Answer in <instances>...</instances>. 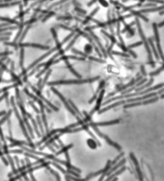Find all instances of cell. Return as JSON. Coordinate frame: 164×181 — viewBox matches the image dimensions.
Segmentation results:
<instances>
[{
	"mask_svg": "<svg viewBox=\"0 0 164 181\" xmlns=\"http://www.w3.org/2000/svg\"><path fill=\"white\" fill-rule=\"evenodd\" d=\"M101 77H91V79H62V80H56V82H50L47 83L48 85L53 86V85H70V84H83V83H91L94 82L96 80H99Z\"/></svg>",
	"mask_w": 164,
	"mask_h": 181,
	"instance_id": "1",
	"label": "cell"
},
{
	"mask_svg": "<svg viewBox=\"0 0 164 181\" xmlns=\"http://www.w3.org/2000/svg\"><path fill=\"white\" fill-rule=\"evenodd\" d=\"M135 23H136V25H137L138 32H139L140 37H141V39H142V43H143V45L145 46V48H146V50H147L148 58H149V64H151V65H152L153 67H154V62H153V53H152V50H151L149 44H148V40H147L146 36H145L142 27H141V24H140V22H139V19H138V18L135 19Z\"/></svg>",
	"mask_w": 164,
	"mask_h": 181,
	"instance_id": "2",
	"label": "cell"
},
{
	"mask_svg": "<svg viewBox=\"0 0 164 181\" xmlns=\"http://www.w3.org/2000/svg\"><path fill=\"white\" fill-rule=\"evenodd\" d=\"M11 104L13 105V111H14V112H15V117H17L18 119V122H19V125H20V128H21V130H22V132H23V134L25 135V137H26V140H27V141L30 144H32V145H34L33 143H32V141H31V138L29 137V135H28V133H27V130H26V126H25V124H24V121L22 120V118L20 117V116H19V114H18V109H17V106H15V99L13 98H11Z\"/></svg>",
	"mask_w": 164,
	"mask_h": 181,
	"instance_id": "3",
	"label": "cell"
},
{
	"mask_svg": "<svg viewBox=\"0 0 164 181\" xmlns=\"http://www.w3.org/2000/svg\"><path fill=\"white\" fill-rule=\"evenodd\" d=\"M153 33H154V39H156V50L158 51L159 57L161 58L162 61L164 62V54H163V50L161 48V44H160V37H159V32H158V26H157L156 23H153Z\"/></svg>",
	"mask_w": 164,
	"mask_h": 181,
	"instance_id": "4",
	"label": "cell"
},
{
	"mask_svg": "<svg viewBox=\"0 0 164 181\" xmlns=\"http://www.w3.org/2000/svg\"><path fill=\"white\" fill-rule=\"evenodd\" d=\"M7 46H13L15 48H24V47H29V48H42V50H49V46H42V45L38 44H22V43H18L15 45V43H4Z\"/></svg>",
	"mask_w": 164,
	"mask_h": 181,
	"instance_id": "5",
	"label": "cell"
},
{
	"mask_svg": "<svg viewBox=\"0 0 164 181\" xmlns=\"http://www.w3.org/2000/svg\"><path fill=\"white\" fill-rule=\"evenodd\" d=\"M51 90H52V91H53V93H54V94H56V95H57L58 97H59L60 99H61V101H62V102L64 103V105H65V106H66V108L68 109V111H69L70 112H72V115H73V116H75L76 118H78V116H77L76 112H75V111H73V109H72V106H70V105L69 104V102H68V101H66V99L64 98V96H62V95H61L60 93L58 92V90H57V89H55V88H54V87H51Z\"/></svg>",
	"mask_w": 164,
	"mask_h": 181,
	"instance_id": "6",
	"label": "cell"
},
{
	"mask_svg": "<svg viewBox=\"0 0 164 181\" xmlns=\"http://www.w3.org/2000/svg\"><path fill=\"white\" fill-rule=\"evenodd\" d=\"M130 157L131 161H132V163L134 164V167H135V170H136V173H137V176L139 180H143L144 177H143V173H142V170L140 169V166H139V163H138V161L136 159V157L134 156L133 153H130Z\"/></svg>",
	"mask_w": 164,
	"mask_h": 181,
	"instance_id": "7",
	"label": "cell"
},
{
	"mask_svg": "<svg viewBox=\"0 0 164 181\" xmlns=\"http://www.w3.org/2000/svg\"><path fill=\"white\" fill-rule=\"evenodd\" d=\"M28 85H29V87H30V88H31L32 90H33V91H34L35 93H36L38 97H40V98L42 99V101H44V103H46V104H47L48 106H50V108L52 109H54V111H58V109L55 108V106H54L52 104H51V103H50L49 101H48L47 99H46L44 96H42V95H41V93H40V91H39V89H38V88H36V87H34V86H32L31 84H28Z\"/></svg>",
	"mask_w": 164,
	"mask_h": 181,
	"instance_id": "8",
	"label": "cell"
},
{
	"mask_svg": "<svg viewBox=\"0 0 164 181\" xmlns=\"http://www.w3.org/2000/svg\"><path fill=\"white\" fill-rule=\"evenodd\" d=\"M104 92H105V90L102 88L101 89V94L99 95H98V99H96V106H95V108L92 109L91 111V112H90V115H93V114H94V112H96V111H98L99 109V108H101V102H102V98H103V95H104Z\"/></svg>",
	"mask_w": 164,
	"mask_h": 181,
	"instance_id": "9",
	"label": "cell"
},
{
	"mask_svg": "<svg viewBox=\"0 0 164 181\" xmlns=\"http://www.w3.org/2000/svg\"><path fill=\"white\" fill-rule=\"evenodd\" d=\"M125 162H127V160L125 159H121L120 162H117L115 165H113V167L111 166V168L107 170V172L105 173V176H109L111 173H113L114 172H116L119 168H121L122 166H124V165L125 164Z\"/></svg>",
	"mask_w": 164,
	"mask_h": 181,
	"instance_id": "10",
	"label": "cell"
},
{
	"mask_svg": "<svg viewBox=\"0 0 164 181\" xmlns=\"http://www.w3.org/2000/svg\"><path fill=\"white\" fill-rule=\"evenodd\" d=\"M147 40H148V44H149L150 48H152V50H153V55H154V57H156V60H159V59H160V57H159L158 51H157V50H156V45L153 44V37H152V38H149V39H147Z\"/></svg>",
	"mask_w": 164,
	"mask_h": 181,
	"instance_id": "11",
	"label": "cell"
},
{
	"mask_svg": "<svg viewBox=\"0 0 164 181\" xmlns=\"http://www.w3.org/2000/svg\"><path fill=\"white\" fill-rule=\"evenodd\" d=\"M121 122L120 119H115V120H112V121H106V122H93L94 125L98 126H110V125H115V124H119Z\"/></svg>",
	"mask_w": 164,
	"mask_h": 181,
	"instance_id": "12",
	"label": "cell"
},
{
	"mask_svg": "<svg viewBox=\"0 0 164 181\" xmlns=\"http://www.w3.org/2000/svg\"><path fill=\"white\" fill-rule=\"evenodd\" d=\"M164 10V5L159 6V7H152V8H147V9H142L140 10V13L142 14H146V13H154V12H160Z\"/></svg>",
	"mask_w": 164,
	"mask_h": 181,
	"instance_id": "13",
	"label": "cell"
},
{
	"mask_svg": "<svg viewBox=\"0 0 164 181\" xmlns=\"http://www.w3.org/2000/svg\"><path fill=\"white\" fill-rule=\"evenodd\" d=\"M127 167H125V166H122L120 170L118 169L117 170H116V172H114L113 173H111L110 175H109V176L107 177V178H106V180H112V179L114 178V177L118 176V175H120V174H122V173H123V172H125V170H127Z\"/></svg>",
	"mask_w": 164,
	"mask_h": 181,
	"instance_id": "14",
	"label": "cell"
},
{
	"mask_svg": "<svg viewBox=\"0 0 164 181\" xmlns=\"http://www.w3.org/2000/svg\"><path fill=\"white\" fill-rule=\"evenodd\" d=\"M104 85H105V80H101V82H99V87H98V89H96V93H95V95L93 96V98L90 100L89 101V103L90 104H92L93 102L94 101H96V97H98V95H99V93L101 92V90L104 87Z\"/></svg>",
	"mask_w": 164,
	"mask_h": 181,
	"instance_id": "15",
	"label": "cell"
},
{
	"mask_svg": "<svg viewBox=\"0 0 164 181\" xmlns=\"http://www.w3.org/2000/svg\"><path fill=\"white\" fill-rule=\"evenodd\" d=\"M153 79L152 77V79L148 80L147 82H145L143 85H141V86H139V87H137V88H136V92L140 91V90H144V89L148 88V87L152 86V85H153Z\"/></svg>",
	"mask_w": 164,
	"mask_h": 181,
	"instance_id": "16",
	"label": "cell"
},
{
	"mask_svg": "<svg viewBox=\"0 0 164 181\" xmlns=\"http://www.w3.org/2000/svg\"><path fill=\"white\" fill-rule=\"evenodd\" d=\"M41 111H42V119H43V122H44V130L47 133V132H49L48 130V125H47V121H46V114H44V108L43 106H41Z\"/></svg>",
	"mask_w": 164,
	"mask_h": 181,
	"instance_id": "17",
	"label": "cell"
},
{
	"mask_svg": "<svg viewBox=\"0 0 164 181\" xmlns=\"http://www.w3.org/2000/svg\"><path fill=\"white\" fill-rule=\"evenodd\" d=\"M99 7H96V8L94 10V11H93V12L91 13V14H90V15L88 16V17H86V18H85L84 21H82V24H86V23H88L90 19H92V18H93V17H94V16L96 14V13L99 12Z\"/></svg>",
	"mask_w": 164,
	"mask_h": 181,
	"instance_id": "18",
	"label": "cell"
},
{
	"mask_svg": "<svg viewBox=\"0 0 164 181\" xmlns=\"http://www.w3.org/2000/svg\"><path fill=\"white\" fill-rule=\"evenodd\" d=\"M65 62H66V66L68 67V69H69V70L70 71V72H72V73L73 74V75L75 76V77H79V79H81V75H80V74H78V73H77L76 71L75 70V69H73V68H72V66L70 65V64L69 63V61L67 60V61H65Z\"/></svg>",
	"mask_w": 164,
	"mask_h": 181,
	"instance_id": "19",
	"label": "cell"
},
{
	"mask_svg": "<svg viewBox=\"0 0 164 181\" xmlns=\"http://www.w3.org/2000/svg\"><path fill=\"white\" fill-rule=\"evenodd\" d=\"M0 21H5V22H8V23H10V24L18 25V24H19V22L15 21V19H12V18H3V17H0Z\"/></svg>",
	"mask_w": 164,
	"mask_h": 181,
	"instance_id": "20",
	"label": "cell"
},
{
	"mask_svg": "<svg viewBox=\"0 0 164 181\" xmlns=\"http://www.w3.org/2000/svg\"><path fill=\"white\" fill-rule=\"evenodd\" d=\"M130 13H131V16H137V17H139V18H141L143 19V21H145L146 22H148L149 21V18H146L145 17L144 15H142V13H140V12H137V11H132V10H130Z\"/></svg>",
	"mask_w": 164,
	"mask_h": 181,
	"instance_id": "21",
	"label": "cell"
},
{
	"mask_svg": "<svg viewBox=\"0 0 164 181\" xmlns=\"http://www.w3.org/2000/svg\"><path fill=\"white\" fill-rule=\"evenodd\" d=\"M11 114H12V109H10L8 112H6V114L3 115L2 119H0V126H1L4 122H6L10 118V116H11Z\"/></svg>",
	"mask_w": 164,
	"mask_h": 181,
	"instance_id": "22",
	"label": "cell"
},
{
	"mask_svg": "<svg viewBox=\"0 0 164 181\" xmlns=\"http://www.w3.org/2000/svg\"><path fill=\"white\" fill-rule=\"evenodd\" d=\"M23 61H24V48H20V60H19V66L22 69L23 68Z\"/></svg>",
	"mask_w": 164,
	"mask_h": 181,
	"instance_id": "23",
	"label": "cell"
},
{
	"mask_svg": "<svg viewBox=\"0 0 164 181\" xmlns=\"http://www.w3.org/2000/svg\"><path fill=\"white\" fill-rule=\"evenodd\" d=\"M162 71H164V64L160 68H158V69H157L156 71H154V72H151L150 73V77H154V76L159 75V74L161 73Z\"/></svg>",
	"mask_w": 164,
	"mask_h": 181,
	"instance_id": "24",
	"label": "cell"
},
{
	"mask_svg": "<svg viewBox=\"0 0 164 181\" xmlns=\"http://www.w3.org/2000/svg\"><path fill=\"white\" fill-rule=\"evenodd\" d=\"M72 145H73V144H69V145H68V146H66V147H64V146H63L62 149H61L60 151H58L57 153H55V156H58V155H60V154L65 153L66 151H68V150L70 149V148H72Z\"/></svg>",
	"mask_w": 164,
	"mask_h": 181,
	"instance_id": "25",
	"label": "cell"
},
{
	"mask_svg": "<svg viewBox=\"0 0 164 181\" xmlns=\"http://www.w3.org/2000/svg\"><path fill=\"white\" fill-rule=\"evenodd\" d=\"M30 27H31V25H28V26L26 27V28H25V31H23V32H22V33H21V37L20 38H19V43H21V42L22 41H23V39L25 38V36H26V34H27V32L29 31V29H30Z\"/></svg>",
	"mask_w": 164,
	"mask_h": 181,
	"instance_id": "26",
	"label": "cell"
},
{
	"mask_svg": "<svg viewBox=\"0 0 164 181\" xmlns=\"http://www.w3.org/2000/svg\"><path fill=\"white\" fill-rule=\"evenodd\" d=\"M124 155H125V153H124V152H121V154H120V155H118V156L116 157L115 159H114V160H113V161H112V162H111V165H112V166H113V165H115L116 163H117L119 160H121L122 158L124 157Z\"/></svg>",
	"mask_w": 164,
	"mask_h": 181,
	"instance_id": "27",
	"label": "cell"
},
{
	"mask_svg": "<svg viewBox=\"0 0 164 181\" xmlns=\"http://www.w3.org/2000/svg\"><path fill=\"white\" fill-rule=\"evenodd\" d=\"M46 169H47L48 170H49V172H50L51 173H52L54 176H56V179H57V180H61V178H60V175H59V173H58V172H56L55 170H53L52 169H50L49 167H46Z\"/></svg>",
	"mask_w": 164,
	"mask_h": 181,
	"instance_id": "28",
	"label": "cell"
},
{
	"mask_svg": "<svg viewBox=\"0 0 164 181\" xmlns=\"http://www.w3.org/2000/svg\"><path fill=\"white\" fill-rule=\"evenodd\" d=\"M111 53L115 54V55H120V56H124V57H128V56H130L127 53H119V51H112Z\"/></svg>",
	"mask_w": 164,
	"mask_h": 181,
	"instance_id": "29",
	"label": "cell"
},
{
	"mask_svg": "<svg viewBox=\"0 0 164 181\" xmlns=\"http://www.w3.org/2000/svg\"><path fill=\"white\" fill-rule=\"evenodd\" d=\"M143 43H142V41H140V42H137V43H134L132 45H130V46L127 47V48H133L135 47H140V46H142Z\"/></svg>",
	"mask_w": 164,
	"mask_h": 181,
	"instance_id": "30",
	"label": "cell"
},
{
	"mask_svg": "<svg viewBox=\"0 0 164 181\" xmlns=\"http://www.w3.org/2000/svg\"><path fill=\"white\" fill-rule=\"evenodd\" d=\"M54 15H55V11H54V12H50L49 14H48V15H46V17H44V18L43 19H42V21H43V22H44V21H46V19H48V18H51V17H52V16H54Z\"/></svg>",
	"mask_w": 164,
	"mask_h": 181,
	"instance_id": "31",
	"label": "cell"
},
{
	"mask_svg": "<svg viewBox=\"0 0 164 181\" xmlns=\"http://www.w3.org/2000/svg\"><path fill=\"white\" fill-rule=\"evenodd\" d=\"M92 48H93V46L92 45H86L85 48H84V50L87 53H92Z\"/></svg>",
	"mask_w": 164,
	"mask_h": 181,
	"instance_id": "32",
	"label": "cell"
},
{
	"mask_svg": "<svg viewBox=\"0 0 164 181\" xmlns=\"http://www.w3.org/2000/svg\"><path fill=\"white\" fill-rule=\"evenodd\" d=\"M37 121H38V124L40 125L42 131H44V127H43V124H42V119H41V117H40V115L37 116Z\"/></svg>",
	"mask_w": 164,
	"mask_h": 181,
	"instance_id": "33",
	"label": "cell"
},
{
	"mask_svg": "<svg viewBox=\"0 0 164 181\" xmlns=\"http://www.w3.org/2000/svg\"><path fill=\"white\" fill-rule=\"evenodd\" d=\"M29 105H30V106H31V108H33V109H34V111H36V112H37V114H39V112H40V111H39V109H38L36 108V106H35V105H34V104H33V103H32L31 101H30V102H29Z\"/></svg>",
	"mask_w": 164,
	"mask_h": 181,
	"instance_id": "34",
	"label": "cell"
},
{
	"mask_svg": "<svg viewBox=\"0 0 164 181\" xmlns=\"http://www.w3.org/2000/svg\"><path fill=\"white\" fill-rule=\"evenodd\" d=\"M13 53V51H4V53H0V57H2V56H7L8 54L10 55V54H12Z\"/></svg>",
	"mask_w": 164,
	"mask_h": 181,
	"instance_id": "35",
	"label": "cell"
},
{
	"mask_svg": "<svg viewBox=\"0 0 164 181\" xmlns=\"http://www.w3.org/2000/svg\"><path fill=\"white\" fill-rule=\"evenodd\" d=\"M0 140H1V141H3V143L5 141V138H4V135H3V132H2L1 128H0Z\"/></svg>",
	"mask_w": 164,
	"mask_h": 181,
	"instance_id": "36",
	"label": "cell"
},
{
	"mask_svg": "<svg viewBox=\"0 0 164 181\" xmlns=\"http://www.w3.org/2000/svg\"><path fill=\"white\" fill-rule=\"evenodd\" d=\"M147 1L154 2V3H161V4H163V3H164V1H162V0H147Z\"/></svg>",
	"mask_w": 164,
	"mask_h": 181,
	"instance_id": "37",
	"label": "cell"
},
{
	"mask_svg": "<svg viewBox=\"0 0 164 181\" xmlns=\"http://www.w3.org/2000/svg\"><path fill=\"white\" fill-rule=\"evenodd\" d=\"M14 160H15V163H17V165H18V167L19 168V167H20V166H19V160H18V158L17 157V156H15L14 157Z\"/></svg>",
	"mask_w": 164,
	"mask_h": 181,
	"instance_id": "38",
	"label": "cell"
},
{
	"mask_svg": "<svg viewBox=\"0 0 164 181\" xmlns=\"http://www.w3.org/2000/svg\"><path fill=\"white\" fill-rule=\"evenodd\" d=\"M141 72H142V75L145 77V76H147V74H146V71H145L144 69V66H141Z\"/></svg>",
	"mask_w": 164,
	"mask_h": 181,
	"instance_id": "39",
	"label": "cell"
},
{
	"mask_svg": "<svg viewBox=\"0 0 164 181\" xmlns=\"http://www.w3.org/2000/svg\"><path fill=\"white\" fill-rule=\"evenodd\" d=\"M157 26H158V27H162V26H164V21L160 22V23L157 24Z\"/></svg>",
	"mask_w": 164,
	"mask_h": 181,
	"instance_id": "40",
	"label": "cell"
},
{
	"mask_svg": "<svg viewBox=\"0 0 164 181\" xmlns=\"http://www.w3.org/2000/svg\"><path fill=\"white\" fill-rule=\"evenodd\" d=\"M6 95H7V93H5V94H3V95H1V97H0V102H1V101H2V100H3V99H4V98H5V96H6Z\"/></svg>",
	"mask_w": 164,
	"mask_h": 181,
	"instance_id": "41",
	"label": "cell"
},
{
	"mask_svg": "<svg viewBox=\"0 0 164 181\" xmlns=\"http://www.w3.org/2000/svg\"><path fill=\"white\" fill-rule=\"evenodd\" d=\"M5 114H6V111H0V116H3Z\"/></svg>",
	"mask_w": 164,
	"mask_h": 181,
	"instance_id": "42",
	"label": "cell"
},
{
	"mask_svg": "<svg viewBox=\"0 0 164 181\" xmlns=\"http://www.w3.org/2000/svg\"><path fill=\"white\" fill-rule=\"evenodd\" d=\"M27 3H28V0H23V4H24V6H27Z\"/></svg>",
	"mask_w": 164,
	"mask_h": 181,
	"instance_id": "43",
	"label": "cell"
},
{
	"mask_svg": "<svg viewBox=\"0 0 164 181\" xmlns=\"http://www.w3.org/2000/svg\"><path fill=\"white\" fill-rule=\"evenodd\" d=\"M160 98H161V99H164V93H162V94H160Z\"/></svg>",
	"mask_w": 164,
	"mask_h": 181,
	"instance_id": "44",
	"label": "cell"
},
{
	"mask_svg": "<svg viewBox=\"0 0 164 181\" xmlns=\"http://www.w3.org/2000/svg\"><path fill=\"white\" fill-rule=\"evenodd\" d=\"M0 145H1V140H0Z\"/></svg>",
	"mask_w": 164,
	"mask_h": 181,
	"instance_id": "45",
	"label": "cell"
}]
</instances>
